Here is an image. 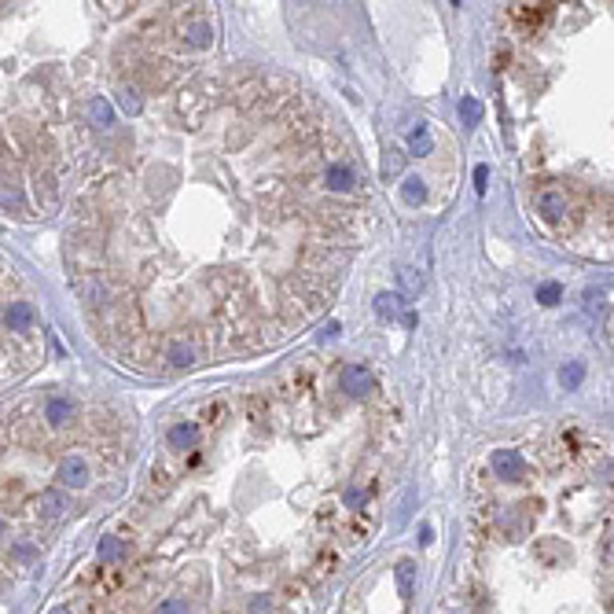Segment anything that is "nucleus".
Segmentation results:
<instances>
[{
  "label": "nucleus",
  "instance_id": "obj_1",
  "mask_svg": "<svg viewBox=\"0 0 614 614\" xmlns=\"http://www.w3.org/2000/svg\"><path fill=\"white\" fill-rule=\"evenodd\" d=\"M89 478H92V468H89V460H85V456L70 453L67 460L59 463V482L70 485V490H85V485H89Z\"/></svg>",
  "mask_w": 614,
  "mask_h": 614
},
{
  "label": "nucleus",
  "instance_id": "obj_2",
  "mask_svg": "<svg viewBox=\"0 0 614 614\" xmlns=\"http://www.w3.org/2000/svg\"><path fill=\"white\" fill-rule=\"evenodd\" d=\"M490 463H493V471H497L500 478H512V482L526 478V460H522L519 449H497Z\"/></svg>",
  "mask_w": 614,
  "mask_h": 614
},
{
  "label": "nucleus",
  "instance_id": "obj_3",
  "mask_svg": "<svg viewBox=\"0 0 614 614\" xmlns=\"http://www.w3.org/2000/svg\"><path fill=\"white\" fill-rule=\"evenodd\" d=\"M537 214L544 217V221H563V214H566V195L559 192V188H541L537 192Z\"/></svg>",
  "mask_w": 614,
  "mask_h": 614
},
{
  "label": "nucleus",
  "instance_id": "obj_4",
  "mask_svg": "<svg viewBox=\"0 0 614 614\" xmlns=\"http://www.w3.org/2000/svg\"><path fill=\"white\" fill-rule=\"evenodd\" d=\"M338 387H343L350 397H365L372 390V372L361 368V365H346L343 375H338Z\"/></svg>",
  "mask_w": 614,
  "mask_h": 614
},
{
  "label": "nucleus",
  "instance_id": "obj_5",
  "mask_svg": "<svg viewBox=\"0 0 614 614\" xmlns=\"http://www.w3.org/2000/svg\"><path fill=\"white\" fill-rule=\"evenodd\" d=\"M33 321H37V313H33L30 302H8V309H4V328L8 331H30Z\"/></svg>",
  "mask_w": 614,
  "mask_h": 614
},
{
  "label": "nucleus",
  "instance_id": "obj_6",
  "mask_svg": "<svg viewBox=\"0 0 614 614\" xmlns=\"http://www.w3.org/2000/svg\"><path fill=\"white\" fill-rule=\"evenodd\" d=\"M166 441H169V449H192L199 441V427H195V423H173L169 434H166Z\"/></svg>",
  "mask_w": 614,
  "mask_h": 614
},
{
  "label": "nucleus",
  "instance_id": "obj_7",
  "mask_svg": "<svg viewBox=\"0 0 614 614\" xmlns=\"http://www.w3.org/2000/svg\"><path fill=\"white\" fill-rule=\"evenodd\" d=\"M184 41L192 48H206L210 41H214V26H210L206 18H192V23H184Z\"/></svg>",
  "mask_w": 614,
  "mask_h": 614
},
{
  "label": "nucleus",
  "instance_id": "obj_8",
  "mask_svg": "<svg viewBox=\"0 0 614 614\" xmlns=\"http://www.w3.org/2000/svg\"><path fill=\"white\" fill-rule=\"evenodd\" d=\"M401 306H405V294H390V291H383V294H375V313L383 316V321H405V313H401Z\"/></svg>",
  "mask_w": 614,
  "mask_h": 614
},
{
  "label": "nucleus",
  "instance_id": "obj_9",
  "mask_svg": "<svg viewBox=\"0 0 614 614\" xmlns=\"http://www.w3.org/2000/svg\"><path fill=\"white\" fill-rule=\"evenodd\" d=\"M515 18H519L522 26H541V23L552 18V4H519L515 8Z\"/></svg>",
  "mask_w": 614,
  "mask_h": 614
},
{
  "label": "nucleus",
  "instance_id": "obj_10",
  "mask_svg": "<svg viewBox=\"0 0 614 614\" xmlns=\"http://www.w3.org/2000/svg\"><path fill=\"white\" fill-rule=\"evenodd\" d=\"M431 147H434V140H431V125L427 122H419L416 129L409 133V155H431Z\"/></svg>",
  "mask_w": 614,
  "mask_h": 614
},
{
  "label": "nucleus",
  "instance_id": "obj_11",
  "mask_svg": "<svg viewBox=\"0 0 614 614\" xmlns=\"http://www.w3.org/2000/svg\"><path fill=\"white\" fill-rule=\"evenodd\" d=\"M63 507H67V500H63V493H55V490H45V493H37V512L45 515V519H59V515H63Z\"/></svg>",
  "mask_w": 614,
  "mask_h": 614
},
{
  "label": "nucleus",
  "instance_id": "obj_12",
  "mask_svg": "<svg viewBox=\"0 0 614 614\" xmlns=\"http://www.w3.org/2000/svg\"><path fill=\"white\" fill-rule=\"evenodd\" d=\"M324 181H328V188H331V192H346V188H353V169H350V166H343V162H335V166H328Z\"/></svg>",
  "mask_w": 614,
  "mask_h": 614
},
{
  "label": "nucleus",
  "instance_id": "obj_13",
  "mask_svg": "<svg viewBox=\"0 0 614 614\" xmlns=\"http://www.w3.org/2000/svg\"><path fill=\"white\" fill-rule=\"evenodd\" d=\"M74 401L70 397H52L48 405H45V416H48V423H70L74 419Z\"/></svg>",
  "mask_w": 614,
  "mask_h": 614
},
{
  "label": "nucleus",
  "instance_id": "obj_14",
  "mask_svg": "<svg viewBox=\"0 0 614 614\" xmlns=\"http://www.w3.org/2000/svg\"><path fill=\"white\" fill-rule=\"evenodd\" d=\"M89 114L96 122V129H111V125H114V111H111V99L107 96H96L89 103Z\"/></svg>",
  "mask_w": 614,
  "mask_h": 614
},
{
  "label": "nucleus",
  "instance_id": "obj_15",
  "mask_svg": "<svg viewBox=\"0 0 614 614\" xmlns=\"http://www.w3.org/2000/svg\"><path fill=\"white\" fill-rule=\"evenodd\" d=\"M401 195H405L409 206H419L423 199H427V184H423V177H405V184H401Z\"/></svg>",
  "mask_w": 614,
  "mask_h": 614
},
{
  "label": "nucleus",
  "instance_id": "obj_16",
  "mask_svg": "<svg viewBox=\"0 0 614 614\" xmlns=\"http://www.w3.org/2000/svg\"><path fill=\"white\" fill-rule=\"evenodd\" d=\"M581 379H585V365H581V361H570V365L559 368V383H563L566 390H578Z\"/></svg>",
  "mask_w": 614,
  "mask_h": 614
},
{
  "label": "nucleus",
  "instance_id": "obj_17",
  "mask_svg": "<svg viewBox=\"0 0 614 614\" xmlns=\"http://www.w3.org/2000/svg\"><path fill=\"white\" fill-rule=\"evenodd\" d=\"M118 107L129 114V118H136V114L144 111V99H140L136 89H118Z\"/></svg>",
  "mask_w": 614,
  "mask_h": 614
},
{
  "label": "nucleus",
  "instance_id": "obj_18",
  "mask_svg": "<svg viewBox=\"0 0 614 614\" xmlns=\"http://www.w3.org/2000/svg\"><path fill=\"white\" fill-rule=\"evenodd\" d=\"M169 365H173V368H192L195 365V350L184 346V343H173V346H169Z\"/></svg>",
  "mask_w": 614,
  "mask_h": 614
},
{
  "label": "nucleus",
  "instance_id": "obj_19",
  "mask_svg": "<svg viewBox=\"0 0 614 614\" xmlns=\"http://www.w3.org/2000/svg\"><path fill=\"white\" fill-rule=\"evenodd\" d=\"M397 280H401V294H409V298L423 291V276H419L416 269H401V272H397Z\"/></svg>",
  "mask_w": 614,
  "mask_h": 614
},
{
  "label": "nucleus",
  "instance_id": "obj_20",
  "mask_svg": "<svg viewBox=\"0 0 614 614\" xmlns=\"http://www.w3.org/2000/svg\"><path fill=\"white\" fill-rule=\"evenodd\" d=\"M96 556H99V559H118V556H125V544H122L118 537H103L99 548H96Z\"/></svg>",
  "mask_w": 614,
  "mask_h": 614
},
{
  "label": "nucleus",
  "instance_id": "obj_21",
  "mask_svg": "<svg viewBox=\"0 0 614 614\" xmlns=\"http://www.w3.org/2000/svg\"><path fill=\"white\" fill-rule=\"evenodd\" d=\"M478 114H482L478 99H475V96H463V99H460V118H463V125H478Z\"/></svg>",
  "mask_w": 614,
  "mask_h": 614
},
{
  "label": "nucleus",
  "instance_id": "obj_22",
  "mask_svg": "<svg viewBox=\"0 0 614 614\" xmlns=\"http://www.w3.org/2000/svg\"><path fill=\"white\" fill-rule=\"evenodd\" d=\"M559 298H563V287H559V284H541V287H537V302H541V306H556Z\"/></svg>",
  "mask_w": 614,
  "mask_h": 614
},
{
  "label": "nucleus",
  "instance_id": "obj_23",
  "mask_svg": "<svg viewBox=\"0 0 614 614\" xmlns=\"http://www.w3.org/2000/svg\"><path fill=\"white\" fill-rule=\"evenodd\" d=\"M397 585H401V596H412V563L397 566Z\"/></svg>",
  "mask_w": 614,
  "mask_h": 614
},
{
  "label": "nucleus",
  "instance_id": "obj_24",
  "mask_svg": "<svg viewBox=\"0 0 614 614\" xmlns=\"http://www.w3.org/2000/svg\"><path fill=\"white\" fill-rule=\"evenodd\" d=\"M471 181H475V192H478V195H485V181H490V166H475Z\"/></svg>",
  "mask_w": 614,
  "mask_h": 614
},
{
  "label": "nucleus",
  "instance_id": "obj_25",
  "mask_svg": "<svg viewBox=\"0 0 614 614\" xmlns=\"http://www.w3.org/2000/svg\"><path fill=\"white\" fill-rule=\"evenodd\" d=\"M155 614H188V607H184V600H162Z\"/></svg>",
  "mask_w": 614,
  "mask_h": 614
},
{
  "label": "nucleus",
  "instance_id": "obj_26",
  "mask_svg": "<svg viewBox=\"0 0 614 614\" xmlns=\"http://www.w3.org/2000/svg\"><path fill=\"white\" fill-rule=\"evenodd\" d=\"M401 162H405V155H401V151H390V155H387V162H383V173H387V177H394L397 169H401Z\"/></svg>",
  "mask_w": 614,
  "mask_h": 614
},
{
  "label": "nucleus",
  "instance_id": "obj_27",
  "mask_svg": "<svg viewBox=\"0 0 614 614\" xmlns=\"http://www.w3.org/2000/svg\"><path fill=\"white\" fill-rule=\"evenodd\" d=\"M4 206H11V210L23 206V195H18V188H15V184H4Z\"/></svg>",
  "mask_w": 614,
  "mask_h": 614
},
{
  "label": "nucleus",
  "instance_id": "obj_28",
  "mask_svg": "<svg viewBox=\"0 0 614 614\" xmlns=\"http://www.w3.org/2000/svg\"><path fill=\"white\" fill-rule=\"evenodd\" d=\"M361 500H365V490H357V485H353V490H346V504H350V507H357Z\"/></svg>",
  "mask_w": 614,
  "mask_h": 614
},
{
  "label": "nucleus",
  "instance_id": "obj_29",
  "mask_svg": "<svg viewBox=\"0 0 614 614\" xmlns=\"http://www.w3.org/2000/svg\"><path fill=\"white\" fill-rule=\"evenodd\" d=\"M335 335H338V324H335V321H331V324H328V328H324V338H335Z\"/></svg>",
  "mask_w": 614,
  "mask_h": 614
},
{
  "label": "nucleus",
  "instance_id": "obj_30",
  "mask_svg": "<svg viewBox=\"0 0 614 614\" xmlns=\"http://www.w3.org/2000/svg\"><path fill=\"white\" fill-rule=\"evenodd\" d=\"M607 556H610V563H614V537H610V544H607Z\"/></svg>",
  "mask_w": 614,
  "mask_h": 614
},
{
  "label": "nucleus",
  "instance_id": "obj_31",
  "mask_svg": "<svg viewBox=\"0 0 614 614\" xmlns=\"http://www.w3.org/2000/svg\"><path fill=\"white\" fill-rule=\"evenodd\" d=\"M55 614H67V610H55Z\"/></svg>",
  "mask_w": 614,
  "mask_h": 614
}]
</instances>
